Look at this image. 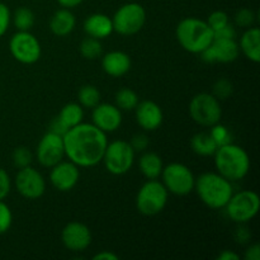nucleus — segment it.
I'll list each match as a JSON object with an SVG mask.
<instances>
[{
  "label": "nucleus",
  "mask_w": 260,
  "mask_h": 260,
  "mask_svg": "<svg viewBox=\"0 0 260 260\" xmlns=\"http://www.w3.org/2000/svg\"><path fill=\"white\" fill-rule=\"evenodd\" d=\"M240 259V255L236 254L235 251L233 250H223L218 254L217 260H239Z\"/></svg>",
  "instance_id": "nucleus-44"
},
{
  "label": "nucleus",
  "mask_w": 260,
  "mask_h": 260,
  "mask_svg": "<svg viewBox=\"0 0 260 260\" xmlns=\"http://www.w3.org/2000/svg\"><path fill=\"white\" fill-rule=\"evenodd\" d=\"M213 38H221V40H236V30L233 24H226L225 27L217 30H213Z\"/></svg>",
  "instance_id": "nucleus-39"
},
{
  "label": "nucleus",
  "mask_w": 260,
  "mask_h": 260,
  "mask_svg": "<svg viewBox=\"0 0 260 260\" xmlns=\"http://www.w3.org/2000/svg\"><path fill=\"white\" fill-rule=\"evenodd\" d=\"M206 22L208 23L211 29L217 30L220 29V28L225 27L226 24H229V23H230V19H229V15L226 12H223V10H215V12H212L208 15Z\"/></svg>",
  "instance_id": "nucleus-34"
},
{
  "label": "nucleus",
  "mask_w": 260,
  "mask_h": 260,
  "mask_svg": "<svg viewBox=\"0 0 260 260\" xmlns=\"http://www.w3.org/2000/svg\"><path fill=\"white\" fill-rule=\"evenodd\" d=\"M202 61L207 63H230L240 55V48L236 40L213 38L205 51L200 53Z\"/></svg>",
  "instance_id": "nucleus-14"
},
{
  "label": "nucleus",
  "mask_w": 260,
  "mask_h": 260,
  "mask_svg": "<svg viewBox=\"0 0 260 260\" xmlns=\"http://www.w3.org/2000/svg\"><path fill=\"white\" fill-rule=\"evenodd\" d=\"M94 260H118L119 256L117 254H114L113 251H107L103 250L101 253H96L95 255L93 256Z\"/></svg>",
  "instance_id": "nucleus-43"
},
{
  "label": "nucleus",
  "mask_w": 260,
  "mask_h": 260,
  "mask_svg": "<svg viewBox=\"0 0 260 260\" xmlns=\"http://www.w3.org/2000/svg\"><path fill=\"white\" fill-rule=\"evenodd\" d=\"M244 258L246 260H260V245L259 244H253L245 250Z\"/></svg>",
  "instance_id": "nucleus-40"
},
{
  "label": "nucleus",
  "mask_w": 260,
  "mask_h": 260,
  "mask_svg": "<svg viewBox=\"0 0 260 260\" xmlns=\"http://www.w3.org/2000/svg\"><path fill=\"white\" fill-rule=\"evenodd\" d=\"M12 189V180L7 170L0 168V201H4Z\"/></svg>",
  "instance_id": "nucleus-38"
},
{
  "label": "nucleus",
  "mask_w": 260,
  "mask_h": 260,
  "mask_svg": "<svg viewBox=\"0 0 260 260\" xmlns=\"http://www.w3.org/2000/svg\"><path fill=\"white\" fill-rule=\"evenodd\" d=\"M162 168H164L162 160L156 152H145L139 160V169L146 179H159Z\"/></svg>",
  "instance_id": "nucleus-23"
},
{
  "label": "nucleus",
  "mask_w": 260,
  "mask_h": 260,
  "mask_svg": "<svg viewBox=\"0 0 260 260\" xmlns=\"http://www.w3.org/2000/svg\"><path fill=\"white\" fill-rule=\"evenodd\" d=\"M169 192L157 179H147L136 196V207L145 216H155L168 205Z\"/></svg>",
  "instance_id": "nucleus-5"
},
{
  "label": "nucleus",
  "mask_w": 260,
  "mask_h": 260,
  "mask_svg": "<svg viewBox=\"0 0 260 260\" xmlns=\"http://www.w3.org/2000/svg\"><path fill=\"white\" fill-rule=\"evenodd\" d=\"M136 121L145 131H156L164 121V113L157 103L154 101H142L135 108Z\"/></svg>",
  "instance_id": "nucleus-18"
},
{
  "label": "nucleus",
  "mask_w": 260,
  "mask_h": 260,
  "mask_svg": "<svg viewBox=\"0 0 260 260\" xmlns=\"http://www.w3.org/2000/svg\"><path fill=\"white\" fill-rule=\"evenodd\" d=\"M213 157L216 172L233 183L244 179L250 172L249 154L234 142L217 147Z\"/></svg>",
  "instance_id": "nucleus-2"
},
{
  "label": "nucleus",
  "mask_w": 260,
  "mask_h": 260,
  "mask_svg": "<svg viewBox=\"0 0 260 260\" xmlns=\"http://www.w3.org/2000/svg\"><path fill=\"white\" fill-rule=\"evenodd\" d=\"M190 147L193 152L200 156H213L218 146L211 137L210 132H198L190 139Z\"/></svg>",
  "instance_id": "nucleus-25"
},
{
  "label": "nucleus",
  "mask_w": 260,
  "mask_h": 260,
  "mask_svg": "<svg viewBox=\"0 0 260 260\" xmlns=\"http://www.w3.org/2000/svg\"><path fill=\"white\" fill-rule=\"evenodd\" d=\"M50 169V182L58 192H70L80 179L79 167L70 160H61Z\"/></svg>",
  "instance_id": "nucleus-15"
},
{
  "label": "nucleus",
  "mask_w": 260,
  "mask_h": 260,
  "mask_svg": "<svg viewBox=\"0 0 260 260\" xmlns=\"http://www.w3.org/2000/svg\"><path fill=\"white\" fill-rule=\"evenodd\" d=\"M83 29L86 36L96 38V40H104L114 32L112 18L103 13H94V14L89 15L84 20Z\"/></svg>",
  "instance_id": "nucleus-20"
},
{
  "label": "nucleus",
  "mask_w": 260,
  "mask_h": 260,
  "mask_svg": "<svg viewBox=\"0 0 260 260\" xmlns=\"http://www.w3.org/2000/svg\"><path fill=\"white\" fill-rule=\"evenodd\" d=\"M91 121L94 126L98 127L106 134L117 131L122 124V111L111 103H99L93 108Z\"/></svg>",
  "instance_id": "nucleus-17"
},
{
  "label": "nucleus",
  "mask_w": 260,
  "mask_h": 260,
  "mask_svg": "<svg viewBox=\"0 0 260 260\" xmlns=\"http://www.w3.org/2000/svg\"><path fill=\"white\" fill-rule=\"evenodd\" d=\"M78 103L83 108L93 109L101 103V91L94 85H83L78 91Z\"/></svg>",
  "instance_id": "nucleus-26"
},
{
  "label": "nucleus",
  "mask_w": 260,
  "mask_h": 260,
  "mask_svg": "<svg viewBox=\"0 0 260 260\" xmlns=\"http://www.w3.org/2000/svg\"><path fill=\"white\" fill-rule=\"evenodd\" d=\"M84 108L79 103H68L61 108L57 119L65 126V128L70 129L78 126L83 122Z\"/></svg>",
  "instance_id": "nucleus-24"
},
{
  "label": "nucleus",
  "mask_w": 260,
  "mask_h": 260,
  "mask_svg": "<svg viewBox=\"0 0 260 260\" xmlns=\"http://www.w3.org/2000/svg\"><path fill=\"white\" fill-rule=\"evenodd\" d=\"M139 102L137 93L129 88H122L116 93V106L121 111H134Z\"/></svg>",
  "instance_id": "nucleus-28"
},
{
  "label": "nucleus",
  "mask_w": 260,
  "mask_h": 260,
  "mask_svg": "<svg viewBox=\"0 0 260 260\" xmlns=\"http://www.w3.org/2000/svg\"><path fill=\"white\" fill-rule=\"evenodd\" d=\"M102 52H103V47H102L101 40L88 36L80 43V53L86 60H96L98 57H101Z\"/></svg>",
  "instance_id": "nucleus-29"
},
{
  "label": "nucleus",
  "mask_w": 260,
  "mask_h": 260,
  "mask_svg": "<svg viewBox=\"0 0 260 260\" xmlns=\"http://www.w3.org/2000/svg\"><path fill=\"white\" fill-rule=\"evenodd\" d=\"M91 240V231L85 223L73 221L69 222L61 231V241L63 246L68 250L75 251H84L90 246Z\"/></svg>",
  "instance_id": "nucleus-16"
},
{
  "label": "nucleus",
  "mask_w": 260,
  "mask_h": 260,
  "mask_svg": "<svg viewBox=\"0 0 260 260\" xmlns=\"http://www.w3.org/2000/svg\"><path fill=\"white\" fill-rule=\"evenodd\" d=\"M36 155H37L38 162L48 169L60 162L61 160L65 159L63 136L50 131L46 132L38 142Z\"/></svg>",
  "instance_id": "nucleus-13"
},
{
  "label": "nucleus",
  "mask_w": 260,
  "mask_h": 260,
  "mask_svg": "<svg viewBox=\"0 0 260 260\" xmlns=\"http://www.w3.org/2000/svg\"><path fill=\"white\" fill-rule=\"evenodd\" d=\"M48 131L53 132V134L56 135H60V136H63V135L68 132V129L65 128V126H63V124L58 121L57 117H56V118H53L52 122L50 123V129H48Z\"/></svg>",
  "instance_id": "nucleus-41"
},
{
  "label": "nucleus",
  "mask_w": 260,
  "mask_h": 260,
  "mask_svg": "<svg viewBox=\"0 0 260 260\" xmlns=\"http://www.w3.org/2000/svg\"><path fill=\"white\" fill-rule=\"evenodd\" d=\"M239 43L240 52L244 53L248 60L253 62H260V29L258 27L246 28Z\"/></svg>",
  "instance_id": "nucleus-21"
},
{
  "label": "nucleus",
  "mask_w": 260,
  "mask_h": 260,
  "mask_svg": "<svg viewBox=\"0 0 260 260\" xmlns=\"http://www.w3.org/2000/svg\"><path fill=\"white\" fill-rule=\"evenodd\" d=\"M150 144L149 137L145 134H136L132 136L129 145L132 146V149L135 150V152H142L147 149Z\"/></svg>",
  "instance_id": "nucleus-37"
},
{
  "label": "nucleus",
  "mask_w": 260,
  "mask_h": 260,
  "mask_svg": "<svg viewBox=\"0 0 260 260\" xmlns=\"http://www.w3.org/2000/svg\"><path fill=\"white\" fill-rule=\"evenodd\" d=\"M229 218L239 225L248 223L258 215L260 210V198L254 190H240L231 196L225 206Z\"/></svg>",
  "instance_id": "nucleus-6"
},
{
  "label": "nucleus",
  "mask_w": 260,
  "mask_h": 260,
  "mask_svg": "<svg viewBox=\"0 0 260 260\" xmlns=\"http://www.w3.org/2000/svg\"><path fill=\"white\" fill-rule=\"evenodd\" d=\"M131 57L123 51H111L102 57V68L107 75L121 78L131 70Z\"/></svg>",
  "instance_id": "nucleus-19"
},
{
  "label": "nucleus",
  "mask_w": 260,
  "mask_h": 260,
  "mask_svg": "<svg viewBox=\"0 0 260 260\" xmlns=\"http://www.w3.org/2000/svg\"><path fill=\"white\" fill-rule=\"evenodd\" d=\"M14 183L18 193L25 200H38L46 192L45 178L32 165L19 169Z\"/></svg>",
  "instance_id": "nucleus-12"
},
{
  "label": "nucleus",
  "mask_w": 260,
  "mask_h": 260,
  "mask_svg": "<svg viewBox=\"0 0 260 260\" xmlns=\"http://www.w3.org/2000/svg\"><path fill=\"white\" fill-rule=\"evenodd\" d=\"M190 118L202 127H211L218 123L222 117L220 101L213 94L200 93L189 103Z\"/></svg>",
  "instance_id": "nucleus-10"
},
{
  "label": "nucleus",
  "mask_w": 260,
  "mask_h": 260,
  "mask_svg": "<svg viewBox=\"0 0 260 260\" xmlns=\"http://www.w3.org/2000/svg\"><path fill=\"white\" fill-rule=\"evenodd\" d=\"M113 30L121 36H134L146 23V10L139 3H127L119 7L112 18Z\"/></svg>",
  "instance_id": "nucleus-7"
},
{
  "label": "nucleus",
  "mask_w": 260,
  "mask_h": 260,
  "mask_svg": "<svg viewBox=\"0 0 260 260\" xmlns=\"http://www.w3.org/2000/svg\"><path fill=\"white\" fill-rule=\"evenodd\" d=\"M208 132H210L211 137H212L213 141L216 142V145H217L218 147L222 146V145L233 142V134H231V131L226 126L221 124L220 122L213 124V126H211L210 131Z\"/></svg>",
  "instance_id": "nucleus-30"
},
{
  "label": "nucleus",
  "mask_w": 260,
  "mask_h": 260,
  "mask_svg": "<svg viewBox=\"0 0 260 260\" xmlns=\"http://www.w3.org/2000/svg\"><path fill=\"white\" fill-rule=\"evenodd\" d=\"M12 19L18 30H30L36 22L35 13L27 7L18 8L12 15Z\"/></svg>",
  "instance_id": "nucleus-27"
},
{
  "label": "nucleus",
  "mask_w": 260,
  "mask_h": 260,
  "mask_svg": "<svg viewBox=\"0 0 260 260\" xmlns=\"http://www.w3.org/2000/svg\"><path fill=\"white\" fill-rule=\"evenodd\" d=\"M233 93H234V85L229 79L221 78L213 84L212 94L218 99V101L228 99L229 96L233 95Z\"/></svg>",
  "instance_id": "nucleus-32"
},
{
  "label": "nucleus",
  "mask_w": 260,
  "mask_h": 260,
  "mask_svg": "<svg viewBox=\"0 0 260 260\" xmlns=\"http://www.w3.org/2000/svg\"><path fill=\"white\" fill-rule=\"evenodd\" d=\"M12 161H13V164H14L15 168H18V169H22V168L32 165L33 155L28 147L19 146V147H17V149H14V151H13Z\"/></svg>",
  "instance_id": "nucleus-31"
},
{
  "label": "nucleus",
  "mask_w": 260,
  "mask_h": 260,
  "mask_svg": "<svg viewBox=\"0 0 260 260\" xmlns=\"http://www.w3.org/2000/svg\"><path fill=\"white\" fill-rule=\"evenodd\" d=\"M250 233H249V230L246 228H244V226H241L240 225V228L238 229V230H236V233H235V238H236V241H238V243H240V244H244V243H246V241L249 240V239H250Z\"/></svg>",
  "instance_id": "nucleus-42"
},
{
  "label": "nucleus",
  "mask_w": 260,
  "mask_h": 260,
  "mask_svg": "<svg viewBox=\"0 0 260 260\" xmlns=\"http://www.w3.org/2000/svg\"><path fill=\"white\" fill-rule=\"evenodd\" d=\"M160 177L168 192L174 196H187L194 190V174L182 162H170L165 165Z\"/></svg>",
  "instance_id": "nucleus-8"
},
{
  "label": "nucleus",
  "mask_w": 260,
  "mask_h": 260,
  "mask_svg": "<svg viewBox=\"0 0 260 260\" xmlns=\"http://www.w3.org/2000/svg\"><path fill=\"white\" fill-rule=\"evenodd\" d=\"M76 25V18L68 8L56 10L50 20V29L57 37H66L74 30Z\"/></svg>",
  "instance_id": "nucleus-22"
},
{
  "label": "nucleus",
  "mask_w": 260,
  "mask_h": 260,
  "mask_svg": "<svg viewBox=\"0 0 260 260\" xmlns=\"http://www.w3.org/2000/svg\"><path fill=\"white\" fill-rule=\"evenodd\" d=\"M175 37L185 51L200 55L213 41V30L206 20L188 17L178 23Z\"/></svg>",
  "instance_id": "nucleus-4"
},
{
  "label": "nucleus",
  "mask_w": 260,
  "mask_h": 260,
  "mask_svg": "<svg viewBox=\"0 0 260 260\" xmlns=\"http://www.w3.org/2000/svg\"><path fill=\"white\" fill-rule=\"evenodd\" d=\"M135 150L128 141L116 140L108 142L102 161L106 169L113 175H123L131 170L135 162Z\"/></svg>",
  "instance_id": "nucleus-9"
},
{
  "label": "nucleus",
  "mask_w": 260,
  "mask_h": 260,
  "mask_svg": "<svg viewBox=\"0 0 260 260\" xmlns=\"http://www.w3.org/2000/svg\"><path fill=\"white\" fill-rule=\"evenodd\" d=\"M9 50L13 57L24 65L37 62L42 53L40 41L29 30H18L14 33L9 41Z\"/></svg>",
  "instance_id": "nucleus-11"
},
{
  "label": "nucleus",
  "mask_w": 260,
  "mask_h": 260,
  "mask_svg": "<svg viewBox=\"0 0 260 260\" xmlns=\"http://www.w3.org/2000/svg\"><path fill=\"white\" fill-rule=\"evenodd\" d=\"M194 190L203 205L211 210H222L234 194L233 182L217 172H207L196 178Z\"/></svg>",
  "instance_id": "nucleus-3"
},
{
  "label": "nucleus",
  "mask_w": 260,
  "mask_h": 260,
  "mask_svg": "<svg viewBox=\"0 0 260 260\" xmlns=\"http://www.w3.org/2000/svg\"><path fill=\"white\" fill-rule=\"evenodd\" d=\"M58 4L62 8H68V9H73V8L80 5L84 0H56Z\"/></svg>",
  "instance_id": "nucleus-45"
},
{
  "label": "nucleus",
  "mask_w": 260,
  "mask_h": 260,
  "mask_svg": "<svg viewBox=\"0 0 260 260\" xmlns=\"http://www.w3.org/2000/svg\"><path fill=\"white\" fill-rule=\"evenodd\" d=\"M234 20H235V24L238 27L245 28L246 29L249 27H253L256 20V14L254 13V10L249 9V8H243V9L236 12Z\"/></svg>",
  "instance_id": "nucleus-33"
},
{
  "label": "nucleus",
  "mask_w": 260,
  "mask_h": 260,
  "mask_svg": "<svg viewBox=\"0 0 260 260\" xmlns=\"http://www.w3.org/2000/svg\"><path fill=\"white\" fill-rule=\"evenodd\" d=\"M65 156L79 168H91L103 160L107 134L93 123H79L63 135Z\"/></svg>",
  "instance_id": "nucleus-1"
},
{
  "label": "nucleus",
  "mask_w": 260,
  "mask_h": 260,
  "mask_svg": "<svg viewBox=\"0 0 260 260\" xmlns=\"http://www.w3.org/2000/svg\"><path fill=\"white\" fill-rule=\"evenodd\" d=\"M13 223V213L9 206L0 201V235L9 231L10 226Z\"/></svg>",
  "instance_id": "nucleus-35"
},
{
  "label": "nucleus",
  "mask_w": 260,
  "mask_h": 260,
  "mask_svg": "<svg viewBox=\"0 0 260 260\" xmlns=\"http://www.w3.org/2000/svg\"><path fill=\"white\" fill-rule=\"evenodd\" d=\"M10 22H12V13L9 8L4 3H0V37L7 33Z\"/></svg>",
  "instance_id": "nucleus-36"
}]
</instances>
